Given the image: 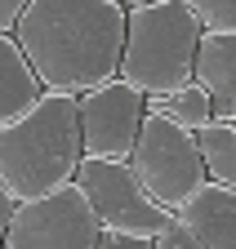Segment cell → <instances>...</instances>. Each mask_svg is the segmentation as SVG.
<instances>
[{"instance_id": "obj_2", "label": "cell", "mask_w": 236, "mask_h": 249, "mask_svg": "<svg viewBox=\"0 0 236 249\" xmlns=\"http://www.w3.org/2000/svg\"><path fill=\"white\" fill-rule=\"evenodd\" d=\"M85 165L80 107L72 93L45 89L32 111L0 124V182L14 205L54 196L76 182Z\"/></svg>"}, {"instance_id": "obj_17", "label": "cell", "mask_w": 236, "mask_h": 249, "mask_svg": "<svg viewBox=\"0 0 236 249\" xmlns=\"http://www.w3.org/2000/svg\"><path fill=\"white\" fill-rule=\"evenodd\" d=\"M14 196L5 192V182H0V249H5V231H9V218H14Z\"/></svg>"}, {"instance_id": "obj_16", "label": "cell", "mask_w": 236, "mask_h": 249, "mask_svg": "<svg viewBox=\"0 0 236 249\" xmlns=\"http://www.w3.org/2000/svg\"><path fill=\"white\" fill-rule=\"evenodd\" d=\"M27 5H32V0H0V31H14Z\"/></svg>"}, {"instance_id": "obj_12", "label": "cell", "mask_w": 236, "mask_h": 249, "mask_svg": "<svg viewBox=\"0 0 236 249\" xmlns=\"http://www.w3.org/2000/svg\"><path fill=\"white\" fill-rule=\"evenodd\" d=\"M147 111L152 116H165L174 124H183V129H205V124L214 120V107H210V93H205L196 80L183 85L179 93H169V98H147Z\"/></svg>"}, {"instance_id": "obj_8", "label": "cell", "mask_w": 236, "mask_h": 249, "mask_svg": "<svg viewBox=\"0 0 236 249\" xmlns=\"http://www.w3.org/2000/svg\"><path fill=\"white\" fill-rule=\"evenodd\" d=\"M192 80L210 93L214 120H236V31H205Z\"/></svg>"}, {"instance_id": "obj_6", "label": "cell", "mask_w": 236, "mask_h": 249, "mask_svg": "<svg viewBox=\"0 0 236 249\" xmlns=\"http://www.w3.org/2000/svg\"><path fill=\"white\" fill-rule=\"evenodd\" d=\"M98 240L103 227L76 182L54 196L18 205L5 231V249H98Z\"/></svg>"}, {"instance_id": "obj_10", "label": "cell", "mask_w": 236, "mask_h": 249, "mask_svg": "<svg viewBox=\"0 0 236 249\" xmlns=\"http://www.w3.org/2000/svg\"><path fill=\"white\" fill-rule=\"evenodd\" d=\"M40 93H45V85L36 80L18 36L14 31H0V124L18 120L22 111H32L40 103Z\"/></svg>"}, {"instance_id": "obj_3", "label": "cell", "mask_w": 236, "mask_h": 249, "mask_svg": "<svg viewBox=\"0 0 236 249\" xmlns=\"http://www.w3.org/2000/svg\"><path fill=\"white\" fill-rule=\"evenodd\" d=\"M205 27L187 0H152L129 9L121 80L143 98H169L196 76V49Z\"/></svg>"}, {"instance_id": "obj_5", "label": "cell", "mask_w": 236, "mask_h": 249, "mask_svg": "<svg viewBox=\"0 0 236 249\" xmlns=\"http://www.w3.org/2000/svg\"><path fill=\"white\" fill-rule=\"evenodd\" d=\"M76 187L90 200L103 231H125V236L156 240L165 227H174V213L138 182L129 160H85L80 174H76Z\"/></svg>"}, {"instance_id": "obj_13", "label": "cell", "mask_w": 236, "mask_h": 249, "mask_svg": "<svg viewBox=\"0 0 236 249\" xmlns=\"http://www.w3.org/2000/svg\"><path fill=\"white\" fill-rule=\"evenodd\" d=\"M205 31H236V0H187Z\"/></svg>"}, {"instance_id": "obj_1", "label": "cell", "mask_w": 236, "mask_h": 249, "mask_svg": "<svg viewBox=\"0 0 236 249\" xmlns=\"http://www.w3.org/2000/svg\"><path fill=\"white\" fill-rule=\"evenodd\" d=\"M125 27L129 9L116 0H32L14 36L45 89L80 98L121 76Z\"/></svg>"}, {"instance_id": "obj_18", "label": "cell", "mask_w": 236, "mask_h": 249, "mask_svg": "<svg viewBox=\"0 0 236 249\" xmlns=\"http://www.w3.org/2000/svg\"><path fill=\"white\" fill-rule=\"evenodd\" d=\"M116 5H125V9H138V5H152V0H116Z\"/></svg>"}, {"instance_id": "obj_15", "label": "cell", "mask_w": 236, "mask_h": 249, "mask_svg": "<svg viewBox=\"0 0 236 249\" xmlns=\"http://www.w3.org/2000/svg\"><path fill=\"white\" fill-rule=\"evenodd\" d=\"M98 249H152V240H143V236H125V231H103Z\"/></svg>"}, {"instance_id": "obj_4", "label": "cell", "mask_w": 236, "mask_h": 249, "mask_svg": "<svg viewBox=\"0 0 236 249\" xmlns=\"http://www.w3.org/2000/svg\"><path fill=\"white\" fill-rule=\"evenodd\" d=\"M129 169L138 174V182L152 192L169 213H179L192 196H200L210 187V174H205L200 160V142L192 129L174 124L165 116H143V129L129 156Z\"/></svg>"}, {"instance_id": "obj_9", "label": "cell", "mask_w": 236, "mask_h": 249, "mask_svg": "<svg viewBox=\"0 0 236 249\" xmlns=\"http://www.w3.org/2000/svg\"><path fill=\"white\" fill-rule=\"evenodd\" d=\"M174 218H179V227L192 231V240L200 249H236V192L232 187H214L210 182Z\"/></svg>"}, {"instance_id": "obj_11", "label": "cell", "mask_w": 236, "mask_h": 249, "mask_svg": "<svg viewBox=\"0 0 236 249\" xmlns=\"http://www.w3.org/2000/svg\"><path fill=\"white\" fill-rule=\"evenodd\" d=\"M196 142L210 182L236 192V120H210L205 129H196Z\"/></svg>"}, {"instance_id": "obj_7", "label": "cell", "mask_w": 236, "mask_h": 249, "mask_svg": "<svg viewBox=\"0 0 236 249\" xmlns=\"http://www.w3.org/2000/svg\"><path fill=\"white\" fill-rule=\"evenodd\" d=\"M80 107V142H85V160H129L143 116H147V98L138 89H129L121 76L107 80L103 89H90L76 98Z\"/></svg>"}, {"instance_id": "obj_14", "label": "cell", "mask_w": 236, "mask_h": 249, "mask_svg": "<svg viewBox=\"0 0 236 249\" xmlns=\"http://www.w3.org/2000/svg\"><path fill=\"white\" fill-rule=\"evenodd\" d=\"M152 249H200V245L192 240L187 227H179V218H174V227H165V231L152 240Z\"/></svg>"}]
</instances>
